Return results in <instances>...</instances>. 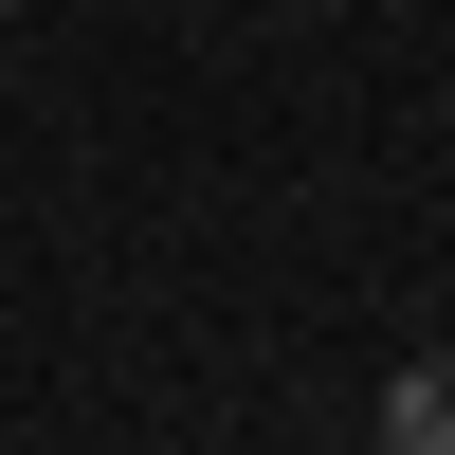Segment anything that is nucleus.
I'll return each instance as SVG.
<instances>
[{"instance_id": "nucleus-1", "label": "nucleus", "mask_w": 455, "mask_h": 455, "mask_svg": "<svg viewBox=\"0 0 455 455\" xmlns=\"http://www.w3.org/2000/svg\"><path fill=\"white\" fill-rule=\"evenodd\" d=\"M383 455H455V347L383 364Z\"/></svg>"}]
</instances>
